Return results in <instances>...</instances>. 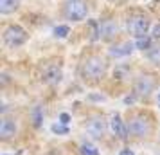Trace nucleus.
<instances>
[{
	"label": "nucleus",
	"mask_w": 160,
	"mask_h": 155,
	"mask_svg": "<svg viewBox=\"0 0 160 155\" xmlns=\"http://www.w3.org/2000/svg\"><path fill=\"white\" fill-rule=\"evenodd\" d=\"M117 31V27L115 25H113V23H104V25H102V29H101V33H102V36L104 38H110L112 36V34H113V33H115Z\"/></svg>",
	"instance_id": "16"
},
{
	"label": "nucleus",
	"mask_w": 160,
	"mask_h": 155,
	"mask_svg": "<svg viewBox=\"0 0 160 155\" xmlns=\"http://www.w3.org/2000/svg\"><path fill=\"white\" fill-rule=\"evenodd\" d=\"M135 49H137V47H135V44H131V42H124V44L113 45V47L108 51V54L112 56V58H124V56L131 54Z\"/></svg>",
	"instance_id": "6"
},
{
	"label": "nucleus",
	"mask_w": 160,
	"mask_h": 155,
	"mask_svg": "<svg viewBox=\"0 0 160 155\" xmlns=\"http://www.w3.org/2000/svg\"><path fill=\"white\" fill-rule=\"evenodd\" d=\"M65 15L68 20H74V22L85 20L88 15V8L85 0H68L65 4Z\"/></svg>",
	"instance_id": "1"
},
{
	"label": "nucleus",
	"mask_w": 160,
	"mask_h": 155,
	"mask_svg": "<svg viewBox=\"0 0 160 155\" xmlns=\"http://www.w3.org/2000/svg\"><path fill=\"white\" fill-rule=\"evenodd\" d=\"M128 29H130L131 34H135V36H144L146 31L149 29V22H148V18L144 16H133L128 20Z\"/></svg>",
	"instance_id": "4"
},
{
	"label": "nucleus",
	"mask_w": 160,
	"mask_h": 155,
	"mask_svg": "<svg viewBox=\"0 0 160 155\" xmlns=\"http://www.w3.org/2000/svg\"><path fill=\"white\" fill-rule=\"evenodd\" d=\"M110 126H112V132L115 133L119 139H126L128 128L124 126L122 119H121V116H119V114H113V117H112V121H110Z\"/></svg>",
	"instance_id": "7"
},
{
	"label": "nucleus",
	"mask_w": 160,
	"mask_h": 155,
	"mask_svg": "<svg viewBox=\"0 0 160 155\" xmlns=\"http://www.w3.org/2000/svg\"><path fill=\"white\" fill-rule=\"evenodd\" d=\"M149 130H151V126H149V123H148L144 117H135L130 125H128V132L133 133V135H137V137L148 135Z\"/></svg>",
	"instance_id": "5"
},
{
	"label": "nucleus",
	"mask_w": 160,
	"mask_h": 155,
	"mask_svg": "<svg viewBox=\"0 0 160 155\" xmlns=\"http://www.w3.org/2000/svg\"><path fill=\"white\" fill-rule=\"evenodd\" d=\"M52 33H54V36H56V38H61V40H63V38L68 36L70 29H68V25H58V27H54Z\"/></svg>",
	"instance_id": "14"
},
{
	"label": "nucleus",
	"mask_w": 160,
	"mask_h": 155,
	"mask_svg": "<svg viewBox=\"0 0 160 155\" xmlns=\"http://www.w3.org/2000/svg\"><path fill=\"white\" fill-rule=\"evenodd\" d=\"M155 2H160V0H155Z\"/></svg>",
	"instance_id": "23"
},
{
	"label": "nucleus",
	"mask_w": 160,
	"mask_h": 155,
	"mask_svg": "<svg viewBox=\"0 0 160 155\" xmlns=\"http://www.w3.org/2000/svg\"><path fill=\"white\" fill-rule=\"evenodd\" d=\"M119 155H135V153L131 152L130 148H124V150H121V153H119Z\"/></svg>",
	"instance_id": "21"
},
{
	"label": "nucleus",
	"mask_w": 160,
	"mask_h": 155,
	"mask_svg": "<svg viewBox=\"0 0 160 155\" xmlns=\"http://www.w3.org/2000/svg\"><path fill=\"white\" fill-rule=\"evenodd\" d=\"M51 130L54 133H59V135H67V133H68V126L63 125V123H56V125H52Z\"/></svg>",
	"instance_id": "17"
},
{
	"label": "nucleus",
	"mask_w": 160,
	"mask_h": 155,
	"mask_svg": "<svg viewBox=\"0 0 160 155\" xmlns=\"http://www.w3.org/2000/svg\"><path fill=\"white\" fill-rule=\"evenodd\" d=\"M149 59H151L153 63H160V47H157V49H149Z\"/></svg>",
	"instance_id": "18"
},
{
	"label": "nucleus",
	"mask_w": 160,
	"mask_h": 155,
	"mask_svg": "<svg viewBox=\"0 0 160 155\" xmlns=\"http://www.w3.org/2000/svg\"><path fill=\"white\" fill-rule=\"evenodd\" d=\"M104 72H106V61L102 58L92 56L90 59H87V63H85V74H87L88 78L97 80V78L104 76Z\"/></svg>",
	"instance_id": "3"
},
{
	"label": "nucleus",
	"mask_w": 160,
	"mask_h": 155,
	"mask_svg": "<svg viewBox=\"0 0 160 155\" xmlns=\"http://www.w3.org/2000/svg\"><path fill=\"white\" fill-rule=\"evenodd\" d=\"M18 0H0V13L2 15H9L18 8Z\"/></svg>",
	"instance_id": "11"
},
{
	"label": "nucleus",
	"mask_w": 160,
	"mask_h": 155,
	"mask_svg": "<svg viewBox=\"0 0 160 155\" xmlns=\"http://www.w3.org/2000/svg\"><path fill=\"white\" fill-rule=\"evenodd\" d=\"M45 78H47V81L49 83H58L61 80V70H59L58 67H51L47 74H45Z\"/></svg>",
	"instance_id": "12"
},
{
	"label": "nucleus",
	"mask_w": 160,
	"mask_h": 155,
	"mask_svg": "<svg viewBox=\"0 0 160 155\" xmlns=\"http://www.w3.org/2000/svg\"><path fill=\"white\" fill-rule=\"evenodd\" d=\"M27 33L20 27V25H9L4 31V42L8 47H20L27 42Z\"/></svg>",
	"instance_id": "2"
},
{
	"label": "nucleus",
	"mask_w": 160,
	"mask_h": 155,
	"mask_svg": "<svg viewBox=\"0 0 160 155\" xmlns=\"http://www.w3.org/2000/svg\"><path fill=\"white\" fill-rule=\"evenodd\" d=\"M135 47L137 49H140V51H146V49H151V38L149 36H138L137 40H135Z\"/></svg>",
	"instance_id": "13"
},
{
	"label": "nucleus",
	"mask_w": 160,
	"mask_h": 155,
	"mask_svg": "<svg viewBox=\"0 0 160 155\" xmlns=\"http://www.w3.org/2000/svg\"><path fill=\"white\" fill-rule=\"evenodd\" d=\"M16 132V125L13 121H9V119H4L2 121V125H0V135L4 137V139H9L11 135H15Z\"/></svg>",
	"instance_id": "9"
},
{
	"label": "nucleus",
	"mask_w": 160,
	"mask_h": 155,
	"mask_svg": "<svg viewBox=\"0 0 160 155\" xmlns=\"http://www.w3.org/2000/svg\"><path fill=\"white\" fill-rule=\"evenodd\" d=\"M104 130H106V125H104L102 119H94V121H90L87 125V132L92 137H101L102 133H104Z\"/></svg>",
	"instance_id": "8"
},
{
	"label": "nucleus",
	"mask_w": 160,
	"mask_h": 155,
	"mask_svg": "<svg viewBox=\"0 0 160 155\" xmlns=\"http://www.w3.org/2000/svg\"><path fill=\"white\" fill-rule=\"evenodd\" d=\"M59 123H63V125H68V123H70V116H68L67 112H63V114L59 116Z\"/></svg>",
	"instance_id": "20"
},
{
	"label": "nucleus",
	"mask_w": 160,
	"mask_h": 155,
	"mask_svg": "<svg viewBox=\"0 0 160 155\" xmlns=\"http://www.w3.org/2000/svg\"><path fill=\"white\" fill-rule=\"evenodd\" d=\"M81 155H99V150L94 144H81Z\"/></svg>",
	"instance_id": "15"
},
{
	"label": "nucleus",
	"mask_w": 160,
	"mask_h": 155,
	"mask_svg": "<svg viewBox=\"0 0 160 155\" xmlns=\"http://www.w3.org/2000/svg\"><path fill=\"white\" fill-rule=\"evenodd\" d=\"M158 106H160V94H158Z\"/></svg>",
	"instance_id": "22"
},
{
	"label": "nucleus",
	"mask_w": 160,
	"mask_h": 155,
	"mask_svg": "<svg viewBox=\"0 0 160 155\" xmlns=\"http://www.w3.org/2000/svg\"><path fill=\"white\" fill-rule=\"evenodd\" d=\"M151 38H153V40H160V23L153 25V29H151Z\"/></svg>",
	"instance_id": "19"
},
{
	"label": "nucleus",
	"mask_w": 160,
	"mask_h": 155,
	"mask_svg": "<svg viewBox=\"0 0 160 155\" xmlns=\"http://www.w3.org/2000/svg\"><path fill=\"white\" fill-rule=\"evenodd\" d=\"M153 89V80L151 78H140L137 81V92L138 94H149Z\"/></svg>",
	"instance_id": "10"
}]
</instances>
